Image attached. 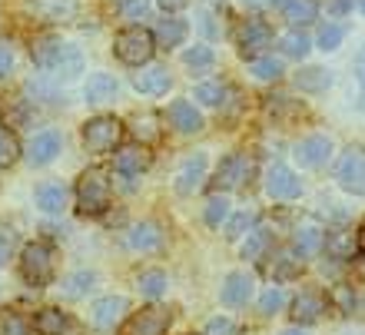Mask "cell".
Here are the masks:
<instances>
[{
	"label": "cell",
	"mask_w": 365,
	"mask_h": 335,
	"mask_svg": "<svg viewBox=\"0 0 365 335\" xmlns=\"http://www.w3.org/2000/svg\"><path fill=\"white\" fill-rule=\"evenodd\" d=\"M110 196H113V186H110V172L93 166V170L80 172L77 180V210L80 216H103L110 210Z\"/></svg>",
	"instance_id": "6da1fadb"
},
{
	"label": "cell",
	"mask_w": 365,
	"mask_h": 335,
	"mask_svg": "<svg viewBox=\"0 0 365 335\" xmlns=\"http://www.w3.org/2000/svg\"><path fill=\"white\" fill-rule=\"evenodd\" d=\"M20 276L34 289H43L53 282V246L43 239H34L20 249Z\"/></svg>",
	"instance_id": "7a4b0ae2"
},
{
	"label": "cell",
	"mask_w": 365,
	"mask_h": 335,
	"mask_svg": "<svg viewBox=\"0 0 365 335\" xmlns=\"http://www.w3.org/2000/svg\"><path fill=\"white\" fill-rule=\"evenodd\" d=\"M113 53L123 60L126 67H143V63H150V57L156 53V40L146 27L130 24V27H123L120 34H116Z\"/></svg>",
	"instance_id": "3957f363"
},
{
	"label": "cell",
	"mask_w": 365,
	"mask_h": 335,
	"mask_svg": "<svg viewBox=\"0 0 365 335\" xmlns=\"http://www.w3.org/2000/svg\"><path fill=\"white\" fill-rule=\"evenodd\" d=\"M80 140L87 146V153L106 156V153H113L116 146H120V140H123V123L106 113L90 116L87 123H83V130H80Z\"/></svg>",
	"instance_id": "277c9868"
},
{
	"label": "cell",
	"mask_w": 365,
	"mask_h": 335,
	"mask_svg": "<svg viewBox=\"0 0 365 335\" xmlns=\"http://www.w3.org/2000/svg\"><path fill=\"white\" fill-rule=\"evenodd\" d=\"M336 182L352 196H365V146H346L339 153Z\"/></svg>",
	"instance_id": "5b68a950"
},
{
	"label": "cell",
	"mask_w": 365,
	"mask_h": 335,
	"mask_svg": "<svg viewBox=\"0 0 365 335\" xmlns=\"http://www.w3.org/2000/svg\"><path fill=\"white\" fill-rule=\"evenodd\" d=\"M173 326V312L163 306H146L140 312L126 319V326L120 335H166Z\"/></svg>",
	"instance_id": "8992f818"
},
{
	"label": "cell",
	"mask_w": 365,
	"mask_h": 335,
	"mask_svg": "<svg viewBox=\"0 0 365 335\" xmlns=\"http://www.w3.org/2000/svg\"><path fill=\"white\" fill-rule=\"evenodd\" d=\"M236 47H240V53L246 60L262 57L272 47V27L266 20H246L240 27V34H236Z\"/></svg>",
	"instance_id": "52a82bcc"
},
{
	"label": "cell",
	"mask_w": 365,
	"mask_h": 335,
	"mask_svg": "<svg viewBox=\"0 0 365 335\" xmlns=\"http://www.w3.org/2000/svg\"><path fill=\"white\" fill-rule=\"evenodd\" d=\"M206 166H210V156L202 153V150L186 156V160L176 166V180H173L176 192H180V196H192V192L202 186V180H206Z\"/></svg>",
	"instance_id": "ba28073f"
},
{
	"label": "cell",
	"mask_w": 365,
	"mask_h": 335,
	"mask_svg": "<svg viewBox=\"0 0 365 335\" xmlns=\"http://www.w3.org/2000/svg\"><path fill=\"white\" fill-rule=\"evenodd\" d=\"M292 156H296V163L302 170H319V166H326L332 160V140L322 133H312L306 140H299Z\"/></svg>",
	"instance_id": "9c48e42d"
},
{
	"label": "cell",
	"mask_w": 365,
	"mask_h": 335,
	"mask_svg": "<svg viewBox=\"0 0 365 335\" xmlns=\"http://www.w3.org/2000/svg\"><path fill=\"white\" fill-rule=\"evenodd\" d=\"M252 176V160L246 153H230L216 166V190H240Z\"/></svg>",
	"instance_id": "30bf717a"
},
{
	"label": "cell",
	"mask_w": 365,
	"mask_h": 335,
	"mask_svg": "<svg viewBox=\"0 0 365 335\" xmlns=\"http://www.w3.org/2000/svg\"><path fill=\"white\" fill-rule=\"evenodd\" d=\"M299 192H302V182H299V176L289 166L282 163H272L269 170H266V196L269 200H296Z\"/></svg>",
	"instance_id": "8fae6325"
},
{
	"label": "cell",
	"mask_w": 365,
	"mask_h": 335,
	"mask_svg": "<svg viewBox=\"0 0 365 335\" xmlns=\"http://www.w3.org/2000/svg\"><path fill=\"white\" fill-rule=\"evenodd\" d=\"M272 7L282 14V20H286L292 30L299 27H309V24H316L319 20V0H269Z\"/></svg>",
	"instance_id": "7c38bea8"
},
{
	"label": "cell",
	"mask_w": 365,
	"mask_h": 335,
	"mask_svg": "<svg viewBox=\"0 0 365 335\" xmlns=\"http://www.w3.org/2000/svg\"><path fill=\"white\" fill-rule=\"evenodd\" d=\"M130 312V302H126L123 296H103L96 299L93 309H90V322H93L96 329H103V332H110L113 326H120V319Z\"/></svg>",
	"instance_id": "4fadbf2b"
},
{
	"label": "cell",
	"mask_w": 365,
	"mask_h": 335,
	"mask_svg": "<svg viewBox=\"0 0 365 335\" xmlns=\"http://www.w3.org/2000/svg\"><path fill=\"white\" fill-rule=\"evenodd\" d=\"M60 146H63V140H60L57 130H40V133H34V140L27 143L30 166H47V163H53V160L60 156Z\"/></svg>",
	"instance_id": "5bb4252c"
},
{
	"label": "cell",
	"mask_w": 365,
	"mask_h": 335,
	"mask_svg": "<svg viewBox=\"0 0 365 335\" xmlns=\"http://www.w3.org/2000/svg\"><path fill=\"white\" fill-rule=\"evenodd\" d=\"M47 73L53 80H63V83H70L73 77H80V73H83V53H80V47H73V43H60L57 57H53V63H50Z\"/></svg>",
	"instance_id": "9a60e30c"
},
{
	"label": "cell",
	"mask_w": 365,
	"mask_h": 335,
	"mask_svg": "<svg viewBox=\"0 0 365 335\" xmlns=\"http://www.w3.org/2000/svg\"><path fill=\"white\" fill-rule=\"evenodd\" d=\"M166 120H170V126H173L176 133H200L202 126V113L196 110V106L190 103V100H173V103L166 106Z\"/></svg>",
	"instance_id": "2e32d148"
},
{
	"label": "cell",
	"mask_w": 365,
	"mask_h": 335,
	"mask_svg": "<svg viewBox=\"0 0 365 335\" xmlns=\"http://www.w3.org/2000/svg\"><path fill=\"white\" fill-rule=\"evenodd\" d=\"M266 272H269L276 282H292V279H299V272H302V259L296 256L292 249H279V252H266Z\"/></svg>",
	"instance_id": "e0dca14e"
},
{
	"label": "cell",
	"mask_w": 365,
	"mask_h": 335,
	"mask_svg": "<svg viewBox=\"0 0 365 335\" xmlns=\"http://www.w3.org/2000/svg\"><path fill=\"white\" fill-rule=\"evenodd\" d=\"M326 312V296L316 292V289H306V292H299L292 299V319H296V326H312L319 322Z\"/></svg>",
	"instance_id": "ac0fdd59"
},
{
	"label": "cell",
	"mask_w": 365,
	"mask_h": 335,
	"mask_svg": "<svg viewBox=\"0 0 365 335\" xmlns=\"http://www.w3.org/2000/svg\"><path fill=\"white\" fill-rule=\"evenodd\" d=\"M30 10L47 24H70L80 14V0H30Z\"/></svg>",
	"instance_id": "d6986e66"
},
{
	"label": "cell",
	"mask_w": 365,
	"mask_h": 335,
	"mask_svg": "<svg viewBox=\"0 0 365 335\" xmlns=\"http://www.w3.org/2000/svg\"><path fill=\"white\" fill-rule=\"evenodd\" d=\"M126 246L133 252H153L163 246V230H160V222L153 220H143L136 222V226H130V232H126Z\"/></svg>",
	"instance_id": "ffe728a7"
},
{
	"label": "cell",
	"mask_w": 365,
	"mask_h": 335,
	"mask_svg": "<svg viewBox=\"0 0 365 335\" xmlns=\"http://www.w3.org/2000/svg\"><path fill=\"white\" fill-rule=\"evenodd\" d=\"M34 332L37 335H73L77 326H73L70 312H60L57 306H47V309H40L37 319H34Z\"/></svg>",
	"instance_id": "44dd1931"
},
{
	"label": "cell",
	"mask_w": 365,
	"mask_h": 335,
	"mask_svg": "<svg viewBox=\"0 0 365 335\" xmlns=\"http://www.w3.org/2000/svg\"><path fill=\"white\" fill-rule=\"evenodd\" d=\"M250 299H252V276L250 272H242V269L230 272L226 282H222V302H226L230 309H242Z\"/></svg>",
	"instance_id": "7402d4cb"
},
{
	"label": "cell",
	"mask_w": 365,
	"mask_h": 335,
	"mask_svg": "<svg viewBox=\"0 0 365 335\" xmlns=\"http://www.w3.org/2000/svg\"><path fill=\"white\" fill-rule=\"evenodd\" d=\"M170 86H173V77L166 67H146L133 73V90L143 96H163Z\"/></svg>",
	"instance_id": "603a6c76"
},
{
	"label": "cell",
	"mask_w": 365,
	"mask_h": 335,
	"mask_svg": "<svg viewBox=\"0 0 365 335\" xmlns=\"http://www.w3.org/2000/svg\"><path fill=\"white\" fill-rule=\"evenodd\" d=\"M116 93H120V83H116L113 73H90L87 83H83V100L93 106L116 100Z\"/></svg>",
	"instance_id": "cb8c5ba5"
},
{
	"label": "cell",
	"mask_w": 365,
	"mask_h": 335,
	"mask_svg": "<svg viewBox=\"0 0 365 335\" xmlns=\"http://www.w3.org/2000/svg\"><path fill=\"white\" fill-rule=\"evenodd\" d=\"M34 200H37V206L43 212L57 216V212L67 210V186L63 182H40L34 190Z\"/></svg>",
	"instance_id": "d4e9b609"
},
{
	"label": "cell",
	"mask_w": 365,
	"mask_h": 335,
	"mask_svg": "<svg viewBox=\"0 0 365 335\" xmlns=\"http://www.w3.org/2000/svg\"><path fill=\"white\" fill-rule=\"evenodd\" d=\"M186 34H190V27H186V20H180V17H166L163 14V20L156 24V30H153V40H156V47H180L182 40H186Z\"/></svg>",
	"instance_id": "484cf974"
},
{
	"label": "cell",
	"mask_w": 365,
	"mask_h": 335,
	"mask_svg": "<svg viewBox=\"0 0 365 335\" xmlns=\"http://www.w3.org/2000/svg\"><path fill=\"white\" fill-rule=\"evenodd\" d=\"M150 166V153H146L143 146H126V150H120L116 153V163L113 170L123 176V180H133V176H140V172Z\"/></svg>",
	"instance_id": "4316f807"
},
{
	"label": "cell",
	"mask_w": 365,
	"mask_h": 335,
	"mask_svg": "<svg viewBox=\"0 0 365 335\" xmlns=\"http://www.w3.org/2000/svg\"><path fill=\"white\" fill-rule=\"evenodd\" d=\"M322 242H326V232L319 226H299L296 236H292V246H296L299 259H312L322 252Z\"/></svg>",
	"instance_id": "83f0119b"
},
{
	"label": "cell",
	"mask_w": 365,
	"mask_h": 335,
	"mask_svg": "<svg viewBox=\"0 0 365 335\" xmlns=\"http://www.w3.org/2000/svg\"><path fill=\"white\" fill-rule=\"evenodd\" d=\"M160 120H163V116L150 113V110H146V113H136L133 120H130V130H133V136L140 140V146H150L160 140V133H163V130H160Z\"/></svg>",
	"instance_id": "f1b7e54d"
},
{
	"label": "cell",
	"mask_w": 365,
	"mask_h": 335,
	"mask_svg": "<svg viewBox=\"0 0 365 335\" xmlns=\"http://www.w3.org/2000/svg\"><path fill=\"white\" fill-rule=\"evenodd\" d=\"M332 70L326 67H306L296 73V86L299 90H306V93H326L329 86H332Z\"/></svg>",
	"instance_id": "f546056e"
},
{
	"label": "cell",
	"mask_w": 365,
	"mask_h": 335,
	"mask_svg": "<svg viewBox=\"0 0 365 335\" xmlns=\"http://www.w3.org/2000/svg\"><path fill=\"white\" fill-rule=\"evenodd\" d=\"M93 289H96V272L80 269V272H73V276H67L63 282H60V296L63 299H83L87 292H93Z\"/></svg>",
	"instance_id": "4dcf8cb0"
},
{
	"label": "cell",
	"mask_w": 365,
	"mask_h": 335,
	"mask_svg": "<svg viewBox=\"0 0 365 335\" xmlns=\"http://www.w3.org/2000/svg\"><path fill=\"white\" fill-rule=\"evenodd\" d=\"M250 73L256 80H262V83H276V80H282L286 67H282V60H279V57H272V53H262V57L250 60Z\"/></svg>",
	"instance_id": "1f68e13d"
},
{
	"label": "cell",
	"mask_w": 365,
	"mask_h": 335,
	"mask_svg": "<svg viewBox=\"0 0 365 335\" xmlns=\"http://www.w3.org/2000/svg\"><path fill=\"white\" fill-rule=\"evenodd\" d=\"M272 246V232L262 230V226H252L246 232V242H242V259H262Z\"/></svg>",
	"instance_id": "d6a6232c"
},
{
	"label": "cell",
	"mask_w": 365,
	"mask_h": 335,
	"mask_svg": "<svg viewBox=\"0 0 365 335\" xmlns=\"http://www.w3.org/2000/svg\"><path fill=\"white\" fill-rule=\"evenodd\" d=\"M166 272L163 269H146V272H140L136 276V289L143 292L146 299H160V296H166Z\"/></svg>",
	"instance_id": "836d02e7"
},
{
	"label": "cell",
	"mask_w": 365,
	"mask_h": 335,
	"mask_svg": "<svg viewBox=\"0 0 365 335\" xmlns=\"http://www.w3.org/2000/svg\"><path fill=\"white\" fill-rule=\"evenodd\" d=\"M182 63L200 77V73H210L212 63H216V53H212V47H206V43H196V47H190L186 53H182Z\"/></svg>",
	"instance_id": "e575fe53"
},
{
	"label": "cell",
	"mask_w": 365,
	"mask_h": 335,
	"mask_svg": "<svg viewBox=\"0 0 365 335\" xmlns=\"http://www.w3.org/2000/svg\"><path fill=\"white\" fill-rule=\"evenodd\" d=\"M279 47H282V53L292 60H306L309 50H312V40L302 34V30H289V34H282L279 37Z\"/></svg>",
	"instance_id": "d590c367"
},
{
	"label": "cell",
	"mask_w": 365,
	"mask_h": 335,
	"mask_svg": "<svg viewBox=\"0 0 365 335\" xmlns=\"http://www.w3.org/2000/svg\"><path fill=\"white\" fill-rule=\"evenodd\" d=\"M57 50H60L57 37H37L34 43H30V57H34V63H37L40 70H50V63H53V57H57Z\"/></svg>",
	"instance_id": "8d00e7d4"
},
{
	"label": "cell",
	"mask_w": 365,
	"mask_h": 335,
	"mask_svg": "<svg viewBox=\"0 0 365 335\" xmlns=\"http://www.w3.org/2000/svg\"><path fill=\"white\" fill-rule=\"evenodd\" d=\"M202 220L210 230H220L222 222L230 220V200L226 196H210L206 200V210H202Z\"/></svg>",
	"instance_id": "74e56055"
},
{
	"label": "cell",
	"mask_w": 365,
	"mask_h": 335,
	"mask_svg": "<svg viewBox=\"0 0 365 335\" xmlns=\"http://www.w3.org/2000/svg\"><path fill=\"white\" fill-rule=\"evenodd\" d=\"M20 156V140L14 136V130L10 126L0 123V170H7V166L17 163Z\"/></svg>",
	"instance_id": "f35d334b"
},
{
	"label": "cell",
	"mask_w": 365,
	"mask_h": 335,
	"mask_svg": "<svg viewBox=\"0 0 365 335\" xmlns=\"http://www.w3.org/2000/svg\"><path fill=\"white\" fill-rule=\"evenodd\" d=\"M252 226H256V216L242 210V212H230V220L222 222V232H226V239H242Z\"/></svg>",
	"instance_id": "ab89813d"
},
{
	"label": "cell",
	"mask_w": 365,
	"mask_h": 335,
	"mask_svg": "<svg viewBox=\"0 0 365 335\" xmlns=\"http://www.w3.org/2000/svg\"><path fill=\"white\" fill-rule=\"evenodd\" d=\"M266 110H269L276 120H299V116L306 113L302 110V103H296V100H289V96H269V103H266Z\"/></svg>",
	"instance_id": "60d3db41"
},
{
	"label": "cell",
	"mask_w": 365,
	"mask_h": 335,
	"mask_svg": "<svg viewBox=\"0 0 365 335\" xmlns=\"http://www.w3.org/2000/svg\"><path fill=\"white\" fill-rule=\"evenodd\" d=\"M342 40H346V27H342V24H329V20H326V24L319 27V37H316L319 50L332 53V50L342 47Z\"/></svg>",
	"instance_id": "b9f144b4"
},
{
	"label": "cell",
	"mask_w": 365,
	"mask_h": 335,
	"mask_svg": "<svg viewBox=\"0 0 365 335\" xmlns=\"http://www.w3.org/2000/svg\"><path fill=\"white\" fill-rule=\"evenodd\" d=\"M0 335H34V322H30L24 312L10 309V312H4V322H0Z\"/></svg>",
	"instance_id": "7bdbcfd3"
},
{
	"label": "cell",
	"mask_w": 365,
	"mask_h": 335,
	"mask_svg": "<svg viewBox=\"0 0 365 335\" xmlns=\"http://www.w3.org/2000/svg\"><path fill=\"white\" fill-rule=\"evenodd\" d=\"M322 249L332 259H352V239H349L346 232H329L326 242H322Z\"/></svg>",
	"instance_id": "ee69618b"
},
{
	"label": "cell",
	"mask_w": 365,
	"mask_h": 335,
	"mask_svg": "<svg viewBox=\"0 0 365 335\" xmlns=\"http://www.w3.org/2000/svg\"><path fill=\"white\" fill-rule=\"evenodd\" d=\"M192 96H196L202 106H222L226 103V86L222 83H200Z\"/></svg>",
	"instance_id": "f6af8a7d"
},
{
	"label": "cell",
	"mask_w": 365,
	"mask_h": 335,
	"mask_svg": "<svg viewBox=\"0 0 365 335\" xmlns=\"http://www.w3.org/2000/svg\"><path fill=\"white\" fill-rule=\"evenodd\" d=\"M282 306H286V292H282L279 286H269L259 296V312L262 316H276V312H282Z\"/></svg>",
	"instance_id": "bcb514c9"
},
{
	"label": "cell",
	"mask_w": 365,
	"mask_h": 335,
	"mask_svg": "<svg viewBox=\"0 0 365 335\" xmlns=\"http://www.w3.org/2000/svg\"><path fill=\"white\" fill-rule=\"evenodd\" d=\"M116 7L126 20H143L150 14V0H116Z\"/></svg>",
	"instance_id": "7dc6e473"
},
{
	"label": "cell",
	"mask_w": 365,
	"mask_h": 335,
	"mask_svg": "<svg viewBox=\"0 0 365 335\" xmlns=\"http://www.w3.org/2000/svg\"><path fill=\"white\" fill-rule=\"evenodd\" d=\"M202 335H240V326H236L232 319H226V316H216V319L206 322Z\"/></svg>",
	"instance_id": "c3c4849f"
},
{
	"label": "cell",
	"mask_w": 365,
	"mask_h": 335,
	"mask_svg": "<svg viewBox=\"0 0 365 335\" xmlns=\"http://www.w3.org/2000/svg\"><path fill=\"white\" fill-rule=\"evenodd\" d=\"M332 299H336V306L342 309V312H352V309H356V292L349 286H336L332 289Z\"/></svg>",
	"instance_id": "681fc988"
},
{
	"label": "cell",
	"mask_w": 365,
	"mask_h": 335,
	"mask_svg": "<svg viewBox=\"0 0 365 335\" xmlns=\"http://www.w3.org/2000/svg\"><path fill=\"white\" fill-rule=\"evenodd\" d=\"M356 80H359V106L365 110V47L356 53Z\"/></svg>",
	"instance_id": "f907efd6"
},
{
	"label": "cell",
	"mask_w": 365,
	"mask_h": 335,
	"mask_svg": "<svg viewBox=\"0 0 365 335\" xmlns=\"http://www.w3.org/2000/svg\"><path fill=\"white\" fill-rule=\"evenodd\" d=\"M14 242H17V236H14V230L0 222V266H4V259L10 256V249H14Z\"/></svg>",
	"instance_id": "816d5d0a"
},
{
	"label": "cell",
	"mask_w": 365,
	"mask_h": 335,
	"mask_svg": "<svg viewBox=\"0 0 365 335\" xmlns=\"http://www.w3.org/2000/svg\"><path fill=\"white\" fill-rule=\"evenodd\" d=\"M10 70H14V47H10V43H0V80L10 77Z\"/></svg>",
	"instance_id": "f5cc1de1"
},
{
	"label": "cell",
	"mask_w": 365,
	"mask_h": 335,
	"mask_svg": "<svg viewBox=\"0 0 365 335\" xmlns=\"http://www.w3.org/2000/svg\"><path fill=\"white\" fill-rule=\"evenodd\" d=\"M352 7H356V0H329V14H336V17H346Z\"/></svg>",
	"instance_id": "db71d44e"
},
{
	"label": "cell",
	"mask_w": 365,
	"mask_h": 335,
	"mask_svg": "<svg viewBox=\"0 0 365 335\" xmlns=\"http://www.w3.org/2000/svg\"><path fill=\"white\" fill-rule=\"evenodd\" d=\"M160 7H163V14H180L190 7V0H160Z\"/></svg>",
	"instance_id": "11a10c76"
},
{
	"label": "cell",
	"mask_w": 365,
	"mask_h": 335,
	"mask_svg": "<svg viewBox=\"0 0 365 335\" xmlns=\"http://www.w3.org/2000/svg\"><path fill=\"white\" fill-rule=\"evenodd\" d=\"M200 27H202V34H206V37H220V27L212 24V14H202V17H200Z\"/></svg>",
	"instance_id": "9f6ffc18"
},
{
	"label": "cell",
	"mask_w": 365,
	"mask_h": 335,
	"mask_svg": "<svg viewBox=\"0 0 365 335\" xmlns=\"http://www.w3.org/2000/svg\"><path fill=\"white\" fill-rule=\"evenodd\" d=\"M356 246H359V252L365 256V222L359 226V236H356Z\"/></svg>",
	"instance_id": "6f0895ef"
},
{
	"label": "cell",
	"mask_w": 365,
	"mask_h": 335,
	"mask_svg": "<svg viewBox=\"0 0 365 335\" xmlns=\"http://www.w3.org/2000/svg\"><path fill=\"white\" fill-rule=\"evenodd\" d=\"M279 335H309V332H302V329L296 326V329H286V332H279Z\"/></svg>",
	"instance_id": "680465c9"
},
{
	"label": "cell",
	"mask_w": 365,
	"mask_h": 335,
	"mask_svg": "<svg viewBox=\"0 0 365 335\" xmlns=\"http://www.w3.org/2000/svg\"><path fill=\"white\" fill-rule=\"evenodd\" d=\"M359 7H362V14H365V0H362V4H359Z\"/></svg>",
	"instance_id": "91938a15"
},
{
	"label": "cell",
	"mask_w": 365,
	"mask_h": 335,
	"mask_svg": "<svg viewBox=\"0 0 365 335\" xmlns=\"http://www.w3.org/2000/svg\"><path fill=\"white\" fill-rule=\"evenodd\" d=\"M362 276H365V266H362Z\"/></svg>",
	"instance_id": "94428289"
}]
</instances>
